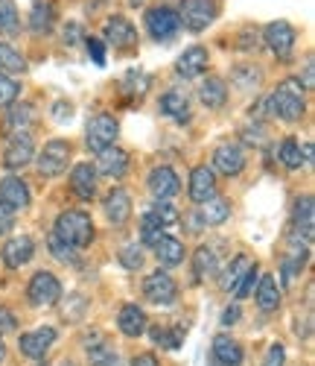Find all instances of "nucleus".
<instances>
[{"label": "nucleus", "instance_id": "obj_1", "mask_svg": "<svg viewBox=\"0 0 315 366\" xmlns=\"http://www.w3.org/2000/svg\"><path fill=\"white\" fill-rule=\"evenodd\" d=\"M269 112L272 117L283 120V124H298L306 114V97L298 79H283L272 94H269Z\"/></svg>", "mask_w": 315, "mask_h": 366}, {"label": "nucleus", "instance_id": "obj_2", "mask_svg": "<svg viewBox=\"0 0 315 366\" xmlns=\"http://www.w3.org/2000/svg\"><path fill=\"white\" fill-rule=\"evenodd\" d=\"M181 223L178 208L170 199H155L146 211H143V220H140V247H155L170 229H175Z\"/></svg>", "mask_w": 315, "mask_h": 366}, {"label": "nucleus", "instance_id": "obj_3", "mask_svg": "<svg viewBox=\"0 0 315 366\" xmlns=\"http://www.w3.org/2000/svg\"><path fill=\"white\" fill-rule=\"evenodd\" d=\"M53 234L58 240H65L68 247L73 249H85L91 247V240H93V220L88 211H79V208H71V211H61V214L56 217L53 223Z\"/></svg>", "mask_w": 315, "mask_h": 366}, {"label": "nucleus", "instance_id": "obj_4", "mask_svg": "<svg viewBox=\"0 0 315 366\" xmlns=\"http://www.w3.org/2000/svg\"><path fill=\"white\" fill-rule=\"evenodd\" d=\"M312 234H315V205L312 197L304 194L295 199L292 208V223H289V243L292 247H312Z\"/></svg>", "mask_w": 315, "mask_h": 366}, {"label": "nucleus", "instance_id": "obj_5", "mask_svg": "<svg viewBox=\"0 0 315 366\" xmlns=\"http://www.w3.org/2000/svg\"><path fill=\"white\" fill-rule=\"evenodd\" d=\"M26 302L33 305V308H53V305L61 302V282L50 269L33 272V279L26 285Z\"/></svg>", "mask_w": 315, "mask_h": 366}, {"label": "nucleus", "instance_id": "obj_6", "mask_svg": "<svg viewBox=\"0 0 315 366\" xmlns=\"http://www.w3.org/2000/svg\"><path fill=\"white\" fill-rule=\"evenodd\" d=\"M219 9H222L219 0H181L178 21L190 29V33H202V29H207L216 21Z\"/></svg>", "mask_w": 315, "mask_h": 366}, {"label": "nucleus", "instance_id": "obj_7", "mask_svg": "<svg viewBox=\"0 0 315 366\" xmlns=\"http://www.w3.org/2000/svg\"><path fill=\"white\" fill-rule=\"evenodd\" d=\"M71 152H73V147H71V141H65V138H53V141H47L44 149L36 156V167H38V173L47 176V179L61 176V173L68 170Z\"/></svg>", "mask_w": 315, "mask_h": 366}, {"label": "nucleus", "instance_id": "obj_8", "mask_svg": "<svg viewBox=\"0 0 315 366\" xmlns=\"http://www.w3.org/2000/svg\"><path fill=\"white\" fill-rule=\"evenodd\" d=\"M146 24V33L155 39V41H172L178 36V29H181V21H178V12L167 4H158L146 12L143 18Z\"/></svg>", "mask_w": 315, "mask_h": 366}, {"label": "nucleus", "instance_id": "obj_9", "mask_svg": "<svg viewBox=\"0 0 315 366\" xmlns=\"http://www.w3.org/2000/svg\"><path fill=\"white\" fill-rule=\"evenodd\" d=\"M117 135H120V124L114 114H93L85 127V144L93 149V152H103L108 147L117 144Z\"/></svg>", "mask_w": 315, "mask_h": 366}, {"label": "nucleus", "instance_id": "obj_10", "mask_svg": "<svg viewBox=\"0 0 315 366\" xmlns=\"http://www.w3.org/2000/svg\"><path fill=\"white\" fill-rule=\"evenodd\" d=\"M143 296H146V302H152V305L170 308V305L178 302V285H175V279L170 276L167 269L158 267L155 272H149V276L143 279Z\"/></svg>", "mask_w": 315, "mask_h": 366}, {"label": "nucleus", "instance_id": "obj_11", "mask_svg": "<svg viewBox=\"0 0 315 366\" xmlns=\"http://www.w3.org/2000/svg\"><path fill=\"white\" fill-rule=\"evenodd\" d=\"M260 39L263 44L277 56V59H289V53L295 50L298 44V33H295V26L289 21H272L260 29Z\"/></svg>", "mask_w": 315, "mask_h": 366}, {"label": "nucleus", "instance_id": "obj_12", "mask_svg": "<svg viewBox=\"0 0 315 366\" xmlns=\"http://www.w3.org/2000/svg\"><path fill=\"white\" fill-rule=\"evenodd\" d=\"M103 39L105 44H111L117 53H129L138 47V29L129 18H123V15H111L103 26Z\"/></svg>", "mask_w": 315, "mask_h": 366}, {"label": "nucleus", "instance_id": "obj_13", "mask_svg": "<svg viewBox=\"0 0 315 366\" xmlns=\"http://www.w3.org/2000/svg\"><path fill=\"white\" fill-rule=\"evenodd\" d=\"M33 159H36V141H33V135H29V132H12V135H6V144H4V167L21 170V167H26Z\"/></svg>", "mask_w": 315, "mask_h": 366}, {"label": "nucleus", "instance_id": "obj_14", "mask_svg": "<svg viewBox=\"0 0 315 366\" xmlns=\"http://www.w3.org/2000/svg\"><path fill=\"white\" fill-rule=\"evenodd\" d=\"M213 173H222L228 179L239 176L245 170V149L237 141H222L213 149Z\"/></svg>", "mask_w": 315, "mask_h": 366}, {"label": "nucleus", "instance_id": "obj_15", "mask_svg": "<svg viewBox=\"0 0 315 366\" xmlns=\"http://www.w3.org/2000/svg\"><path fill=\"white\" fill-rule=\"evenodd\" d=\"M53 343H56V328H53V325H41V328H36V331L21 334L18 349H21V355L29 357V360H44L47 352L53 349Z\"/></svg>", "mask_w": 315, "mask_h": 366}, {"label": "nucleus", "instance_id": "obj_16", "mask_svg": "<svg viewBox=\"0 0 315 366\" xmlns=\"http://www.w3.org/2000/svg\"><path fill=\"white\" fill-rule=\"evenodd\" d=\"M36 255V240L29 234H15L4 243V249H0V261H4L6 269H21L33 261Z\"/></svg>", "mask_w": 315, "mask_h": 366}, {"label": "nucleus", "instance_id": "obj_17", "mask_svg": "<svg viewBox=\"0 0 315 366\" xmlns=\"http://www.w3.org/2000/svg\"><path fill=\"white\" fill-rule=\"evenodd\" d=\"M146 185H149L155 199H172L181 191V179H178V173L170 164H158V167L149 170Z\"/></svg>", "mask_w": 315, "mask_h": 366}, {"label": "nucleus", "instance_id": "obj_18", "mask_svg": "<svg viewBox=\"0 0 315 366\" xmlns=\"http://www.w3.org/2000/svg\"><path fill=\"white\" fill-rule=\"evenodd\" d=\"M219 194L216 188V173L207 167V164H199L190 170V185H187V197H190V202L202 205L207 199H213Z\"/></svg>", "mask_w": 315, "mask_h": 366}, {"label": "nucleus", "instance_id": "obj_19", "mask_svg": "<svg viewBox=\"0 0 315 366\" xmlns=\"http://www.w3.org/2000/svg\"><path fill=\"white\" fill-rule=\"evenodd\" d=\"M100 173L93 170V164L91 162H79V164H73V170H71V191L82 199V202H91L93 197H97V185H100V179H97Z\"/></svg>", "mask_w": 315, "mask_h": 366}, {"label": "nucleus", "instance_id": "obj_20", "mask_svg": "<svg viewBox=\"0 0 315 366\" xmlns=\"http://www.w3.org/2000/svg\"><path fill=\"white\" fill-rule=\"evenodd\" d=\"M103 211L111 226H125L132 217V197L125 188H111L103 199Z\"/></svg>", "mask_w": 315, "mask_h": 366}, {"label": "nucleus", "instance_id": "obj_21", "mask_svg": "<svg viewBox=\"0 0 315 366\" xmlns=\"http://www.w3.org/2000/svg\"><path fill=\"white\" fill-rule=\"evenodd\" d=\"M207 62H210V56L202 44H193V47H187L178 59H175V74L181 79H196L207 71Z\"/></svg>", "mask_w": 315, "mask_h": 366}, {"label": "nucleus", "instance_id": "obj_22", "mask_svg": "<svg viewBox=\"0 0 315 366\" xmlns=\"http://www.w3.org/2000/svg\"><path fill=\"white\" fill-rule=\"evenodd\" d=\"M0 202H6L15 214L18 211H26L29 202H33V194H29L26 182L21 176H4V182H0Z\"/></svg>", "mask_w": 315, "mask_h": 366}, {"label": "nucleus", "instance_id": "obj_23", "mask_svg": "<svg viewBox=\"0 0 315 366\" xmlns=\"http://www.w3.org/2000/svg\"><path fill=\"white\" fill-rule=\"evenodd\" d=\"M117 328L125 334V337H140V334L149 328V317L138 302H125L117 311Z\"/></svg>", "mask_w": 315, "mask_h": 366}, {"label": "nucleus", "instance_id": "obj_24", "mask_svg": "<svg viewBox=\"0 0 315 366\" xmlns=\"http://www.w3.org/2000/svg\"><path fill=\"white\" fill-rule=\"evenodd\" d=\"M97 173H103L105 179H123L125 170H129V152L120 147H108L103 152H97Z\"/></svg>", "mask_w": 315, "mask_h": 366}, {"label": "nucleus", "instance_id": "obj_25", "mask_svg": "<svg viewBox=\"0 0 315 366\" xmlns=\"http://www.w3.org/2000/svg\"><path fill=\"white\" fill-rule=\"evenodd\" d=\"M158 109H161L164 117L175 120V124H187V120H190V100H187V94L181 88L167 91L161 97V103H158Z\"/></svg>", "mask_w": 315, "mask_h": 366}, {"label": "nucleus", "instance_id": "obj_26", "mask_svg": "<svg viewBox=\"0 0 315 366\" xmlns=\"http://www.w3.org/2000/svg\"><path fill=\"white\" fill-rule=\"evenodd\" d=\"M254 299H257V308L263 314H272L280 308V287H277L272 272H260V282L254 287Z\"/></svg>", "mask_w": 315, "mask_h": 366}, {"label": "nucleus", "instance_id": "obj_27", "mask_svg": "<svg viewBox=\"0 0 315 366\" xmlns=\"http://www.w3.org/2000/svg\"><path fill=\"white\" fill-rule=\"evenodd\" d=\"M242 357H245L242 346L234 337H228V334H216L213 337V360L219 366H239Z\"/></svg>", "mask_w": 315, "mask_h": 366}, {"label": "nucleus", "instance_id": "obj_28", "mask_svg": "<svg viewBox=\"0 0 315 366\" xmlns=\"http://www.w3.org/2000/svg\"><path fill=\"white\" fill-rule=\"evenodd\" d=\"M231 217V202L225 199V197H213V199H207V202H202L199 205V220H202V226H222L225 220Z\"/></svg>", "mask_w": 315, "mask_h": 366}, {"label": "nucleus", "instance_id": "obj_29", "mask_svg": "<svg viewBox=\"0 0 315 366\" xmlns=\"http://www.w3.org/2000/svg\"><path fill=\"white\" fill-rule=\"evenodd\" d=\"M199 100H202V106H207V109H222V106L228 103V85L219 79V76L202 79V85H199Z\"/></svg>", "mask_w": 315, "mask_h": 366}, {"label": "nucleus", "instance_id": "obj_30", "mask_svg": "<svg viewBox=\"0 0 315 366\" xmlns=\"http://www.w3.org/2000/svg\"><path fill=\"white\" fill-rule=\"evenodd\" d=\"M85 349H88V360H91V366H123L120 355L114 352V346L103 337V334H97V343L85 340Z\"/></svg>", "mask_w": 315, "mask_h": 366}, {"label": "nucleus", "instance_id": "obj_31", "mask_svg": "<svg viewBox=\"0 0 315 366\" xmlns=\"http://www.w3.org/2000/svg\"><path fill=\"white\" fill-rule=\"evenodd\" d=\"M155 258L161 261L164 267H178L181 261H184V255H187V249H184V243L178 240V237H172V234H164L161 240L155 243Z\"/></svg>", "mask_w": 315, "mask_h": 366}, {"label": "nucleus", "instance_id": "obj_32", "mask_svg": "<svg viewBox=\"0 0 315 366\" xmlns=\"http://www.w3.org/2000/svg\"><path fill=\"white\" fill-rule=\"evenodd\" d=\"M219 272V258H216V249L202 243V247L193 252V282H202L207 276H216Z\"/></svg>", "mask_w": 315, "mask_h": 366}, {"label": "nucleus", "instance_id": "obj_33", "mask_svg": "<svg viewBox=\"0 0 315 366\" xmlns=\"http://www.w3.org/2000/svg\"><path fill=\"white\" fill-rule=\"evenodd\" d=\"M33 117H36V112H33V106H29V103H12V106L6 109V120H4L6 135H12V132H26L29 124H33Z\"/></svg>", "mask_w": 315, "mask_h": 366}, {"label": "nucleus", "instance_id": "obj_34", "mask_svg": "<svg viewBox=\"0 0 315 366\" xmlns=\"http://www.w3.org/2000/svg\"><path fill=\"white\" fill-rule=\"evenodd\" d=\"M149 337H152L155 346L178 352L184 346V328L181 325H152L149 328Z\"/></svg>", "mask_w": 315, "mask_h": 366}, {"label": "nucleus", "instance_id": "obj_35", "mask_svg": "<svg viewBox=\"0 0 315 366\" xmlns=\"http://www.w3.org/2000/svg\"><path fill=\"white\" fill-rule=\"evenodd\" d=\"M306 255H309L306 247H292V243H289V252L283 255V261H280L283 285H292L295 282V276H298V272L304 269V264H306Z\"/></svg>", "mask_w": 315, "mask_h": 366}, {"label": "nucleus", "instance_id": "obj_36", "mask_svg": "<svg viewBox=\"0 0 315 366\" xmlns=\"http://www.w3.org/2000/svg\"><path fill=\"white\" fill-rule=\"evenodd\" d=\"M53 24H56V6L50 0H36L33 12H29V29L41 36V33H50Z\"/></svg>", "mask_w": 315, "mask_h": 366}, {"label": "nucleus", "instance_id": "obj_37", "mask_svg": "<svg viewBox=\"0 0 315 366\" xmlns=\"http://www.w3.org/2000/svg\"><path fill=\"white\" fill-rule=\"evenodd\" d=\"M248 267H251V258H248V255H234L231 264L222 269V276H219V287H222L225 293L237 290V285L242 282V276L248 272Z\"/></svg>", "mask_w": 315, "mask_h": 366}, {"label": "nucleus", "instance_id": "obj_38", "mask_svg": "<svg viewBox=\"0 0 315 366\" xmlns=\"http://www.w3.org/2000/svg\"><path fill=\"white\" fill-rule=\"evenodd\" d=\"M277 159L286 170H301L304 167V156H301V144L298 138H283L280 149H277Z\"/></svg>", "mask_w": 315, "mask_h": 366}, {"label": "nucleus", "instance_id": "obj_39", "mask_svg": "<svg viewBox=\"0 0 315 366\" xmlns=\"http://www.w3.org/2000/svg\"><path fill=\"white\" fill-rule=\"evenodd\" d=\"M24 71H26V59L15 47H9L6 41H0V74L15 76V74H24Z\"/></svg>", "mask_w": 315, "mask_h": 366}, {"label": "nucleus", "instance_id": "obj_40", "mask_svg": "<svg viewBox=\"0 0 315 366\" xmlns=\"http://www.w3.org/2000/svg\"><path fill=\"white\" fill-rule=\"evenodd\" d=\"M231 82L237 85V88H242V91H251V88H260V82H263V71L260 68H254V65H237L234 71H231Z\"/></svg>", "mask_w": 315, "mask_h": 366}, {"label": "nucleus", "instance_id": "obj_41", "mask_svg": "<svg viewBox=\"0 0 315 366\" xmlns=\"http://www.w3.org/2000/svg\"><path fill=\"white\" fill-rule=\"evenodd\" d=\"M18 29H21V15H18L15 0H0V33L15 36Z\"/></svg>", "mask_w": 315, "mask_h": 366}, {"label": "nucleus", "instance_id": "obj_42", "mask_svg": "<svg viewBox=\"0 0 315 366\" xmlns=\"http://www.w3.org/2000/svg\"><path fill=\"white\" fill-rule=\"evenodd\" d=\"M47 249H50V255H53L58 264H76V255H79V249L68 247V243H65V240H58L53 232L47 234Z\"/></svg>", "mask_w": 315, "mask_h": 366}, {"label": "nucleus", "instance_id": "obj_43", "mask_svg": "<svg viewBox=\"0 0 315 366\" xmlns=\"http://www.w3.org/2000/svg\"><path fill=\"white\" fill-rule=\"evenodd\" d=\"M21 94V82L9 74H0V109H9Z\"/></svg>", "mask_w": 315, "mask_h": 366}, {"label": "nucleus", "instance_id": "obj_44", "mask_svg": "<svg viewBox=\"0 0 315 366\" xmlns=\"http://www.w3.org/2000/svg\"><path fill=\"white\" fill-rule=\"evenodd\" d=\"M117 258H120V264L125 269H140L143 267V247H140V243H125Z\"/></svg>", "mask_w": 315, "mask_h": 366}, {"label": "nucleus", "instance_id": "obj_45", "mask_svg": "<svg viewBox=\"0 0 315 366\" xmlns=\"http://www.w3.org/2000/svg\"><path fill=\"white\" fill-rule=\"evenodd\" d=\"M257 282H260V267H257V264H251V267H248V272L242 276V282H239V285H237V290H234V293H237V299H239V302H242V299H248L251 293H254Z\"/></svg>", "mask_w": 315, "mask_h": 366}, {"label": "nucleus", "instance_id": "obj_46", "mask_svg": "<svg viewBox=\"0 0 315 366\" xmlns=\"http://www.w3.org/2000/svg\"><path fill=\"white\" fill-rule=\"evenodd\" d=\"M263 47V39H260V29L257 26H245L242 33H239V41H237V50L242 53H254Z\"/></svg>", "mask_w": 315, "mask_h": 366}, {"label": "nucleus", "instance_id": "obj_47", "mask_svg": "<svg viewBox=\"0 0 315 366\" xmlns=\"http://www.w3.org/2000/svg\"><path fill=\"white\" fill-rule=\"evenodd\" d=\"M82 39H85V50L93 59V65L103 68L105 65V44H103V39H97V36H82Z\"/></svg>", "mask_w": 315, "mask_h": 366}, {"label": "nucleus", "instance_id": "obj_48", "mask_svg": "<svg viewBox=\"0 0 315 366\" xmlns=\"http://www.w3.org/2000/svg\"><path fill=\"white\" fill-rule=\"evenodd\" d=\"M263 366H286V349H283V343H272L266 349Z\"/></svg>", "mask_w": 315, "mask_h": 366}, {"label": "nucleus", "instance_id": "obj_49", "mask_svg": "<svg viewBox=\"0 0 315 366\" xmlns=\"http://www.w3.org/2000/svg\"><path fill=\"white\" fill-rule=\"evenodd\" d=\"M12 229H15V211L6 202H0V234H9Z\"/></svg>", "mask_w": 315, "mask_h": 366}, {"label": "nucleus", "instance_id": "obj_50", "mask_svg": "<svg viewBox=\"0 0 315 366\" xmlns=\"http://www.w3.org/2000/svg\"><path fill=\"white\" fill-rule=\"evenodd\" d=\"M15 325H18L15 314H12L9 308H4V305H0V337H4L6 331H15Z\"/></svg>", "mask_w": 315, "mask_h": 366}, {"label": "nucleus", "instance_id": "obj_51", "mask_svg": "<svg viewBox=\"0 0 315 366\" xmlns=\"http://www.w3.org/2000/svg\"><path fill=\"white\" fill-rule=\"evenodd\" d=\"M242 138H245L248 144H254V147H260V144H263V138H266V132H263V127H260V124H254V127H248V129H242Z\"/></svg>", "mask_w": 315, "mask_h": 366}, {"label": "nucleus", "instance_id": "obj_52", "mask_svg": "<svg viewBox=\"0 0 315 366\" xmlns=\"http://www.w3.org/2000/svg\"><path fill=\"white\" fill-rule=\"evenodd\" d=\"M239 317H242L239 305H228V308L222 311V325H225V328H228V325H237V322H239Z\"/></svg>", "mask_w": 315, "mask_h": 366}, {"label": "nucleus", "instance_id": "obj_53", "mask_svg": "<svg viewBox=\"0 0 315 366\" xmlns=\"http://www.w3.org/2000/svg\"><path fill=\"white\" fill-rule=\"evenodd\" d=\"M132 366H161V360H158L152 352H143V355L132 357Z\"/></svg>", "mask_w": 315, "mask_h": 366}, {"label": "nucleus", "instance_id": "obj_54", "mask_svg": "<svg viewBox=\"0 0 315 366\" xmlns=\"http://www.w3.org/2000/svg\"><path fill=\"white\" fill-rule=\"evenodd\" d=\"M312 71H315V65H312V59H306V65H304V79H298L304 91H309V88H312Z\"/></svg>", "mask_w": 315, "mask_h": 366}, {"label": "nucleus", "instance_id": "obj_55", "mask_svg": "<svg viewBox=\"0 0 315 366\" xmlns=\"http://www.w3.org/2000/svg\"><path fill=\"white\" fill-rule=\"evenodd\" d=\"M295 331H298V337L309 340V334H312V320H309V317H304V322L298 320V322H295Z\"/></svg>", "mask_w": 315, "mask_h": 366}, {"label": "nucleus", "instance_id": "obj_56", "mask_svg": "<svg viewBox=\"0 0 315 366\" xmlns=\"http://www.w3.org/2000/svg\"><path fill=\"white\" fill-rule=\"evenodd\" d=\"M76 36H82L79 24H68V26H65V41H68V44H76Z\"/></svg>", "mask_w": 315, "mask_h": 366}, {"label": "nucleus", "instance_id": "obj_57", "mask_svg": "<svg viewBox=\"0 0 315 366\" xmlns=\"http://www.w3.org/2000/svg\"><path fill=\"white\" fill-rule=\"evenodd\" d=\"M71 114H73V112H71L68 103H56V117H58V120H65V117L71 120Z\"/></svg>", "mask_w": 315, "mask_h": 366}, {"label": "nucleus", "instance_id": "obj_58", "mask_svg": "<svg viewBox=\"0 0 315 366\" xmlns=\"http://www.w3.org/2000/svg\"><path fill=\"white\" fill-rule=\"evenodd\" d=\"M6 360V343H4V337H0V363Z\"/></svg>", "mask_w": 315, "mask_h": 366}, {"label": "nucleus", "instance_id": "obj_59", "mask_svg": "<svg viewBox=\"0 0 315 366\" xmlns=\"http://www.w3.org/2000/svg\"><path fill=\"white\" fill-rule=\"evenodd\" d=\"M146 0H129V6H143Z\"/></svg>", "mask_w": 315, "mask_h": 366}, {"label": "nucleus", "instance_id": "obj_60", "mask_svg": "<svg viewBox=\"0 0 315 366\" xmlns=\"http://www.w3.org/2000/svg\"><path fill=\"white\" fill-rule=\"evenodd\" d=\"M61 366H76V363H73V360H65V363H61Z\"/></svg>", "mask_w": 315, "mask_h": 366}, {"label": "nucleus", "instance_id": "obj_61", "mask_svg": "<svg viewBox=\"0 0 315 366\" xmlns=\"http://www.w3.org/2000/svg\"><path fill=\"white\" fill-rule=\"evenodd\" d=\"M216 366H219V363H216Z\"/></svg>", "mask_w": 315, "mask_h": 366}]
</instances>
